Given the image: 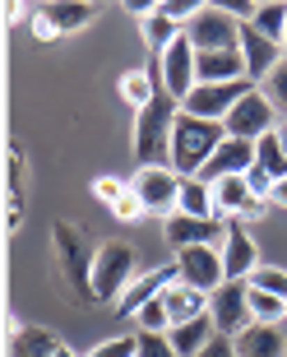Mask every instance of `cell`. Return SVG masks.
Returning <instances> with one entry per match:
<instances>
[{
	"instance_id": "cell-22",
	"label": "cell",
	"mask_w": 287,
	"mask_h": 357,
	"mask_svg": "<svg viewBox=\"0 0 287 357\" xmlns=\"http://www.w3.org/2000/svg\"><path fill=\"white\" fill-rule=\"evenodd\" d=\"M162 302H167L171 325H185V320L209 316V297H204V292H195V288H185V283H171V288L162 292Z\"/></svg>"
},
{
	"instance_id": "cell-25",
	"label": "cell",
	"mask_w": 287,
	"mask_h": 357,
	"mask_svg": "<svg viewBox=\"0 0 287 357\" xmlns=\"http://www.w3.org/2000/svg\"><path fill=\"white\" fill-rule=\"evenodd\" d=\"M250 28L283 47V42H287V0H260V10H255Z\"/></svg>"
},
{
	"instance_id": "cell-34",
	"label": "cell",
	"mask_w": 287,
	"mask_h": 357,
	"mask_svg": "<svg viewBox=\"0 0 287 357\" xmlns=\"http://www.w3.org/2000/svg\"><path fill=\"white\" fill-rule=\"evenodd\" d=\"M88 357H139V334H130V339H107Z\"/></svg>"
},
{
	"instance_id": "cell-31",
	"label": "cell",
	"mask_w": 287,
	"mask_h": 357,
	"mask_svg": "<svg viewBox=\"0 0 287 357\" xmlns=\"http://www.w3.org/2000/svg\"><path fill=\"white\" fill-rule=\"evenodd\" d=\"M260 93L269 98V102H274V112H278V116H287V56L278 61V70H274V75H269V79L260 84Z\"/></svg>"
},
{
	"instance_id": "cell-41",
	"label": "cell",
	"mask_w": 287,
	"mask_h": 357,
	"mask_svg": "<svg viewBox=\"0 0 287 357\" xmlns=\"http://www.w3.org/2000/svg\"><path fill=\"white\" fill-rule=\"evenodd\" d=\"M33 33H38V38H42V42H52V38H61V33H56V28H52V24H47V14H42V10H38V14H33Z\"/></svg>"
},
{
	"instance_id": "cell-14",
	"label": "cell",
	"mask_w": 287,
	"mask_h": 357,
	"mask_svg": "<svg viewBox=\"0 0 287 357\" xmlns=\"http://www.w3.org/2000/svg\"><path fill=\"white\" fill-rule=\"evenodd\" d=\"M162 237L171 241V251H185V246H218L222 251L227 223H218V218H185V213H171Z\"/></svg>"
},
{
	"instance_id": "cell-17",
	"label": "cell",
	"mask_w": 287,
	"mask_h": 357,
	"mask_svg": "<svg viewBox=\"0 0 287 357\" xmlns=\"http://www.w3.org/2000/svg\"><path fill=\"white\" fill-rule=\"evenodd\" d=\"M250 167H255V144H250V139H232V135H227V139L218 144V153H213V162L199 172V181L213 185V181H222V176H246Z\"/></svg>"
},
{
	"instance_id": "cell-26",
	"label": "cell",
	"mask_w": 287,
	"mask_h": 357,
	"mask_svg": "<svg viewBox=\"0 0 287 357\" xmlns=\"http://www.w3.org/2000/svg\"><path fill=\"white\" fill-rule=\"evenodd\" d=\"M185 218H218L213 213V185L199 181V176H190V181H181V209Z\"/></svg>"
},
{
	"instance_id": "cell-16",
	"label": "cell",
	"mask_w": 287,
	"mask_h": 357,
	"mask_svg": "<svg viewBox=\"0 0 287 357\" xmlns=\"http://www.w3.org/2000/svg\"><path fill=\"white\" fill-rule=\"evenodd\" d=\"M171 283H181V274H176V265L167 269H148V274H139L125 288V297L116 302V316H139V306H148L153 297H162V292L171 288Z\"/></svg>"
},
{
	"instance_id": "cell-12",
	"label": "cell",
	"mask_w": 287,
	"mask_h": 357,
	"mask_svg": "<svg viewBox=\"0 0 287 357\" xmlns=\"http://www.w3.org/2000/svg\"><path fill=\"white\" fill-rule=\"evenodd\" d=\"M195 61H199V52L190 47V38L171 42L167 52H162V89H167L171 98H176V102H185V98L195 93V84H199Z\"/></svg>"
},
{
	"instance_id": "cell-29",
	"label": "cell",
	"mask_w": 287,
	"mask_h": 357,
	"mask_svg": "<svg viewBox=\"0 0 287 357\" xmlns=\"http://www.w3.org/2000/svg\"><path fill=\"white\" fill-rule=\"evenodd\" d=\"M283 316H287L283 297H274V292H264V288H250V320L255 325H278Z\"/></svg>"
},
{
	"instance_id": "cell-11",
	"label": "cell",
	"mask_w": 287,
	"mask_h": 357,
	"mask_svg": "<svg viewBox=\"0 0 287 357\" xmlns=\"http://www.w3.org/2000/svg\"><path fill=\"white\" fill-rule=\"evenodd\" d=\"M130 190L139 195L144 213H176L181 209V176L171 172V167H139L130 181Z\"/></svg>"
},
{
	"instance_id": "cell-45",
	"label": "cell",
	"mask_w": 287,
	"mask_h": 357,
	"mask_svg": "<svg viewBox=\"0 0 287 357\" xmlns=\"http://www.w3.org/2000/svg\"><path fill=\"white\" fill-rule=\"evenodd\" d=\"M278 139H283V149H287V121H283V126H278Z\"/></svg>"
},
{
	"instance_id": "cell-21",
	"label": "cell",
	"mask_w": 287,
	"mask_h": 357,
	"mask_svg": "<svg viewBox=\"0 0 287 357\" xmlns=\"http://www.w3.org/2000/svg\"><path fill=\"white\" fill-rule=\"evenodd\" d=\"M38 10L47 14V24L56 33H79L98 19V5H88V0H61V5H38Z\"/></svg>"
},
{
	"instance_id": "cell-15",
	"label": "cell",
	"mask_w": 287,
	"mask_h": 357,
	"mask_svg": "<svg viewBox=\"0 0 287 357\" xmlns=\"http://www.w3.org/2000/svg\"><path fill=\"white\" fill-rule=\"evenodd\" d=\"M241 56H246V79L250 84H264L278 70V61H283V47L269 42L264 33H255L250 24H241Z\"/></svg>"
},
{
	"instance_id": "cell-4",
	"label": "cell",
	"mask_w": 287,
	"mask_h": 357,
	"mask_svg": "<svg viewBox=\"0 0 287 357\" xmlns=\"http://www.w3.org/2000/svg\"><path fill=\"white\" fill-rule=\"evenodd\" d=\"M139 269H134V251L125 241H107L93 251V302H121Z\"/></svg>"
},
{
	"instance_id": "cell-39",
	"label": "cell",
	"mask_w": 287,
	"mask_h": 357,
	"mask_svg": "<svg viewBox=\"0 0 287 357\" xmlns=\"http://www.w3.org/2000/svg\"><path fill=\"white\" fill-rule=\"evenodd\" d=\"M199 357H241V353H236V339H222V334H213V344L204 348Z\"/></svg>"
},
{
	"instance_id": "cell-9",
	"label": "cell",
	"mask_w": 287,
	"mask_h": 357,
	"mask_svg": "<svg viewBox=\"0 0 287 357\" xmlns=\"http://www.w3.org/2000/svg\"><path fill=\"white\" fill-rule=\"evenodd\" d=\"M176 274H181L185 288L204 292V297H213V292L227 283V269H222L218 246H185V251H176Z\"/></svg>"
},
{
	"instance_id": "cell-8",
	"label": "cell",
	"mask_w": 287,
	"mask_h": 357,
	"mask_svg": "<svg viewBox=\"0 0 287 357\" xmlns=\"http://www.w3.org/2000/svg\"><path fill=\"white\" fill-rule=\"evenodd\" d=\"M213 213L227 223H255L269 213V199L255 195L246 176H222V181H213Z\"/></svg>"
},
{
	"instance_id": "cell-23",
	"label": "cell",
	"mask_w": 287,
	"mask_h": 357,
	"mask_svg": "<svg viewBox=\"0 0 287 357\" xmlns=\"http://www.w3.org/2000/svg\"><path fill=\"white\" fill-rule=\"evenodd\" d=\"M236 353L241 357H283L287 339L278 334V325H250V330L236 339Z\"/></svg>"
},
{
	"instance_id": "cell-43",
	"label": "cell",
	"mask_w": 287,
	"mask_h": 357,
	"mask_svg": "<svg viewBox=\"0 0 287 357\" xmlns=\"http://www.w3.org/2000/svg\"><path fill=\"white\" fill-rule=\"evenodd\" d=\"M269 204H274V209H287V181H278V185H274V195H269Z\"/></svg>"
},
{
	"instance_id": "cell-46",
	"label": "cell",
	"mask_w": 287,
	"mask_h": 357,
	"mask_svg": "<svg viewBox=\"0 0 287 357\" xmlns=\"http://www.w3.org/2000/svg\"><path fill=\"white\" fill-rule=\"evenodd\" d=\"M283 56H287V42H283Z\"/></svg>"
},
{
	"instance_id": "cell-33",
	"label": "cell",
	"mask_w": 287,
	"mask_h": 357,
	"mask_svg": "<svg viewBox=\"0 0 287 357\" xmlns=\"http://www.w3.org/2000/svg\"><path fill=\"white\" fill-rule=\"evenodd\" d=\"M199 10H204V5H199V0H157V14H167L171 24H190V19H199Z\"/></svg>"
},
{
	"instance_id": "cell-6",
	"label": "cell",
	"mask_w": 287,
	"mask_h": 357,
	"mask_svg": "<svg viewBox=\"0 0 287 357\" xmlns=\"http://www.w3.org/2000/svg\"><path fill=\"white\" fill-rule=\"evenodd\" d=\"M260 84H250V79H236V84H195V93L181 102L185 116H199V121H227L232 116V107L246 98V93H255Z\"/></svg>"
},
{
	"instance_id": "cell-35",
	"label": "cell",
	"mask_w": 287,
	"mask_h": 357,
	"mask_svg": "<svg viewBox=\"0 0 287 357\" xmlns=\"http://www.w3.org/2000/svg\"><path fill=\"white\" fill-rule=\"evenodd\" d=\"M125 190H130V185L121 181V176H98V181H93V195L102 199V204H111V209H116V199L125 195Z\"/></svg>"
},
{
	"instance_id": "cell-19",
	"label": "cell",
	"mask_w": 287,
	"mask_h": 357,
	"mask_svg": "<svg viewBox=\"0 0 287 357\" xmlns=\"http://www.w3.org/2000/svg\"><path fill=\"white\" fill-rule=\"evenodd\" d=\"M61 339L42 325H14L10 320V357H56Z\"/></svg>"
},
{
	"instance_id": "cell-44",
	"label": "cell",
	"mask_w": 287,
	"mask_h": 357,
	"mask_svg": "<svg viewBox=\"0 0 287 357\" xmlns=\"http://www.w3.org/2000/svg\"><path fill=\"white\" fill-rule=\"evenodd\" d=\"M56 357H79V353H75V348H65V344H61V353H56Z\"/></svg>"
},
{
	"instance_id": "cell-30",
	"label": "cell",
	"mask_w": 287,
	"mask_h": 357,
	"mask_svg": "<svg viewBox=\"0 0 287 357\" xmlns=\"http://www.w3.org/2000/svg\"><path fill=\"white\" fill-rule=\"evenodd\" d=\"M139 334H171V316H167V302L153 297L148 306H139Z\"/></svg>"
},
{
	"instance_id": "cell-13",
	"label": "cell",
	"mask_w": 287,
	"mask_h": 357,
	"mask_svg": "<svg viewBox=\"0 0 287 357\" xmlns=\"http://www.w3.org/2000/svg\"><path fill=\"white\" fill-rule=\"evenodd\" d=\"M222 269H227V283H250V274L260 269V246H255V237L246 232V223H227Z\"/></svg>"
},
{
	"instance_id": "cell-38",
	"label": "cell",
	"mask_w": 287,
	"mask_h": 357,
	"mask_svg": "<svg viewBox=\"0 0 287 357\" xmlns=\"http://www.w3.org/2000/svg\"><path fill=\"white\" fill-rule=\"evenodd\" d=\"M246 181H250V190H255V195H260V199H269V195H274V176H269V172H264V167H250V172H246Z\"/></svg>"
},
{
	"instance_id": "cell-10",
	"label": "cell",
	"mask_w": 287,
	"mask_h": 357,
	"mask_svg": "<svg viewBox=\"0 0 287 357\" xmlns=\"http://www.w3.org/2000/svg\"><path fill=\"white\" fill-rule=\"evenodd\" d=\"M209 316H213V330L222 339H241L255 325L250 320V283H222L209 297Z\"/></svg>"
},
{
	"instance_id": "cell-28",
	"label": "cell",
	"mask_w": 287,
	"mask_h": 357,
	"mask_svg": "<svg viewBox=\"0 0 287 357\" xmlns=\"http://www.w3.org/2000/svg\"><path fill=\"white\" fill-rule=\"evenodd\" d=\"M255 167H264L274 181H287V149H283V139H278V130L264 135L260 144H255Z\"/></svg>"
},
{
	"instance_id": "cell-36",
	"label": "cell",
	"mask_w": 287,
	"mask_h": 357,
	"mask_svg": "<svg viewBox=\"0 0 287 357\" xmlns=\"http://www.w3.org/2000/svg\"><path fill=\"white\" fill-rule=\"evenodd\" d=\"M139 357H176L167 334H139Z\"/></svg>"
},
{
	"instance_id": "cell-3",
	"label": "cell",
	"mask_w": 287,
	"mask_h": 357,
	"mask_svg": "<svg viewBox=\"0 0 287 357\" xmlns=\"http://www.w3.org/2000/svg\"><path fill=\"white\" fill-rule=\"evenodd\" d=\"M52 265L61 274V283L70 288V297L88 306L93 302V255L84 246V237H79V227L65 223V218L52 223Z\"/></svg>"
},
{
	"instance_id": "cell-1",
	"label": "cell",
	"mask_w": 287,
	"mask_h": 357,
	"mask_svg": "<svg viewBox=\"0 0 287 357\" xmlns=\"http://www.w3.org/2000/svg\"><path fill=\"white\" fill-rule=\"evenodd\" d=\"M181 102L171 93H157L153 102L134 112V158L144 167H171V130H176Z\"/></svg>"
},
{
	"instance_id": "cell-42",
	"label": "cell",
	"mask_w": 287,
	"mask_h": 357,
	"mask_svg": "<svg viewBox=\"0 0 287 357\" xmlns=\"http://www.w3.org/2000/svg\"><path fill=\"white\" fill-rule=\"evenodd\" d=\"M33 5H5V24H24Z\"/></svg>"
},
{
	"instance_id": "cell-20",
	"label": "cell",
	"mask_w": 287,
	"mask_h": 357,
	"mask_svg": "<svg viewBox=\"0 0 287 357\" xmlns=\"http://www.w3.org/2000/svg\"><path fill=\"white\" fill-rule=\"evenodd\" d=\"M213 316H199V320H185V325H171V348H176V357H199L204 348L213 344Z\"/></svg>"
},
{
	"instance_id": "cell-7",
	"label": "cell",
	"mask_w": 287,
	"mask_h": 357,
	"mask_svg": "<svg viewBox=\"0 0 287 357\" xmlns=\"http://www.w3.org/2000/svg\"><path fill=\"white\" fill-rule=\"evenodd\" d=\"M283 121H278V112H274V102L264 98L260 89L255 93H246L241 102L232 107V116L222 121V130L232 135V139H250V144H260L264 135H274Z\"/></svg>"
},
{
	"instance_id": "cell-40",
	"label": "cell",
	"mask_w": 287,
	"mask_h": 357,
	"mask_svg": "<svg viewBox=\"0 0 287 357\" xmlns=\"http://www.w3.org/2000/svg\"><path fill=\"white\" fill-rule=\"evenodd\" d=\"M121 10L130 14V19H139V24H144V19H148V14H157V5H153V0H125V5H121Z\"/></svg>"
},
{
	"instance_id": "cell-18",
	"label": "cell",
	"mask_w": 287,
	"mask_h": 357,
	"mask_svg": "<svg viewBox=\"0 0 287 357\" xmlns=\"http://www.w3.org/2000/svg\"><path fill=\"white\" fill-rule=\"evenodd\" d=\"M195 75H199V84H236V79H246V56L241 52H199Z\"/></svg>"
},
{
	"instance_id": "cell-27",
	"label": "cell",
	"mask_w": 287,
	"mask_h": 357,
	"mask_svg": "<svg viewBox=\"0 0 287 357\" xmlns=\"http://www.w3.org/2000/svg\"><path fill=\"white\" fill-rule=\"evenodd\" d=\"M5 181H10V209H24V195H28V158H24V144H10V153H5Z\"/></svg>"
},
{
	"instance_id": "cell-2",
	"label": "cell",
	"mask_w": 287,
	"mask_h": 357,
	"mask_svg": "<svg viewBox=\"0 0 287 357\" xmlns=\"http://www.w3.org/2000/svg\"><path fill=\"white\" fill-rule=\"evenodd\" d=\"M222 139H227V130H222L218 121H199V116H185L181 112L176 130H171V172L181 176V181L199 176L213 162Z\"/></svg>"
},
{
	"instance_id": "cell-32",
	"label": "cell",
	"mask_w": 287,
	"mask_h": 357,
	"mask_svg": "<svg viewBox=\"0 0 287 357\" xmlns=\"http://www.w3.org/2000/svg\"><path fill=\"white\" fill-rule=\"evenodd\" d=\"M250 288H264V292H274V297H283L287 302V269H255L250 274Z\"/></svg>"
},
{
	"instance_id": "cell-5",
	"label": "cell",
	"mask_w": 287,
	"mask_h": 357,
	"mask_svg": "<svg viewBox=\"0 0 287 357\" xmlns=\"http://www.w3.org/2000/svg\"><path fill=\"white\" fill-rule=\"evenodd\" d=\"M185 38L195 52H241V24L218 5H204L199 19L185 24Z\"/></svg>"
},
{
	"instance_id": "cell-24",
	"label": "cell",
	"mask_w": 287,
	"mask_h": 357,
	"mask_svg": "<svg viewBox=\"0 0 287 357\" xmlns=\"http://www.w3.org/2000/svg\"><path fill=\"white\" fill-rule=\"evenodd\" d=\"M139 38H144V47H148V56H162L171 42H181V38H185V28H181V24H171L167 14H148V19L139 24Z\"/></svg>"
},
{
	"instance_id": "cell-37",
	"label": "cell",
	"mask_w": 287,
	"mask_h": 357,
	"mask_svg": "<svg viewBox=\"0 0 287 357\" xmlns=\"http://www.w3.org/2000/svg\"><path fill=\"white\" fill-rule=\"evenodd\" d=\"M121 218V223H134V218H144V204H139V195L134 190H125V195L116 199V209H111Z\"/></svg>"
}]
</instances>
